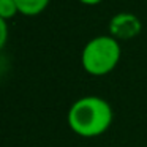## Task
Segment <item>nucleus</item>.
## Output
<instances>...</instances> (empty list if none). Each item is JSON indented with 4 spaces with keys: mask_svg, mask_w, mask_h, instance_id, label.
<instances>
[{
    "mask_svg": "<svg viewBox=\"0 0 147 147\" xmlns=\"http://www.w3.org/2000/svg\"><path fill=\"white\" fill-rule=\"evenodd\" d=\"M112 122V109L100 96H84L68 111V125L76 134L95 138L103 134Z\"/></svg>",
    "mask_w": 147,
    "mask_h": 147,
    "instance_id": "obj_1",
    "label": "nucleus"
},
{
    "mask_svg": "<svg viewBox=\"0 0 147 147\" xmlns=\"http://www.w3.org/2000/svg\"><path fill=\"white\" fill-rule=\"evenodd\" d=\"M120 59L119 43L111 36L90 40L82 51V67L93 76H103L112 71Z\"/></svg>",
    "mask_w": 147,
    "mask_h": 147,
    "instance_id": "obj_2",
    "label": "nucleus"
},
{
    "mask_svg": "<svg viewBox=\"0 0 147 147\" xmlns=\"http://www.w3.org/2000/svg\"><path fill=\"white\" fill-rule=\"evenodd\" d=\"M141 29L139 21L131 14H117L111 21V32L120 38H130L134 36Z\"/></svg>",
    "mask_w": 147,
    "mask_h": 147,
    "instance_id": "obj_3",
    "label": "nucleus"
},
{
    "mask_svg": "<svg viewBox=\"0 0 147 147\" xmlns=\"http://www.w3.org/2000/svg\"><path fill=\"white\" fill-rule=\"evenodd\" d=\"M14 2L18 5L19 13L26 14V16H35V14L41 13L49 3V0H14Z\"/></svg>",
    "mask_w": 147,
    "mask_h": 147,
    "instance_id": "obj_4",
    "label": "nucleus"
},
{
    "mask_svg": "<svg viewBox=\"0 0 147 147\" xmlns=\"http://www.w3.org/2000/svg\"><path fill=\"white\" fill-rule=\"evenodd\" d=\"M18 5L14 0H0V18L2 19H8L13 18L18 13Z\"/></svg>",
    "mask_w": 147,
    "mask_h": 147,
    "instance_id": "obj_5",
    "label": "nucleus"
},
{
    "mask_svg": "<svg viewBox=\"0 0 147 147\" xmlns=\"http://www.w3.org/2000/svg\"><path fill=\"white\" fill-rule=\"evenodd\" d=\"M7 38H8V27H7V22H5V19H2V18H0V49L5 46Z\"/></svg>",
    "mask_w": 147,
    "mask_h": 147,
    "instance_id": "obj_6",
    "label": "nucleus"
},
{
    "mask_svg": "<svg viewBox=\"0 0 147 147\" xmlns=\"http://www.w3.org/2000/svg\"><path fill=\"white\" fill-rule=\"evenodd\" d=\"M82 3H86V5H96V3H100L101 0H81Z\"/></svg>",
    "mask_w": 147,
    "mask_h": 147,
    "instance_id": "obj_7",
    "label": "nucleus"
}]
</instances>
